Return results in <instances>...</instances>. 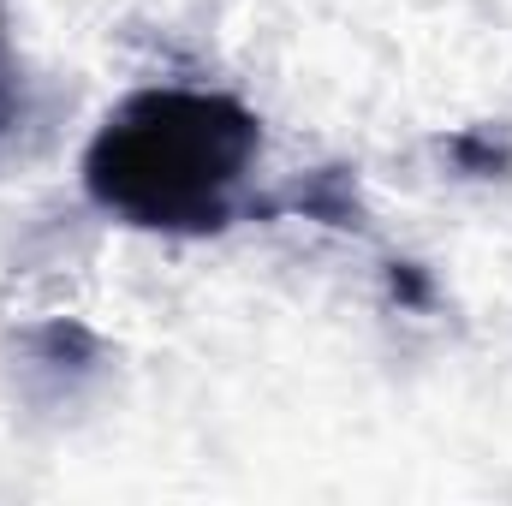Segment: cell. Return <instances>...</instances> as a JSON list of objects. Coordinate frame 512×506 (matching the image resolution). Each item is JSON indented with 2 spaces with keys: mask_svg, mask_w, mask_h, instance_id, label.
<instances>
[{
  "mask_svg": "<svg viewBox=\"0 0 512 506\" xmlns=\"http://www.w3.org/2000/svg\"><path fill=\"white\" fill-rule=\"evenodd\" d=\"M256 155V126L221 96L155 90L90 149V191L137 227H221Z\"/></svg>",
  "mask_w": 512,
  "mask_h": 506,
  "instance_id": "6da1fadb",
  "label": "cell"
}]
</instances>
